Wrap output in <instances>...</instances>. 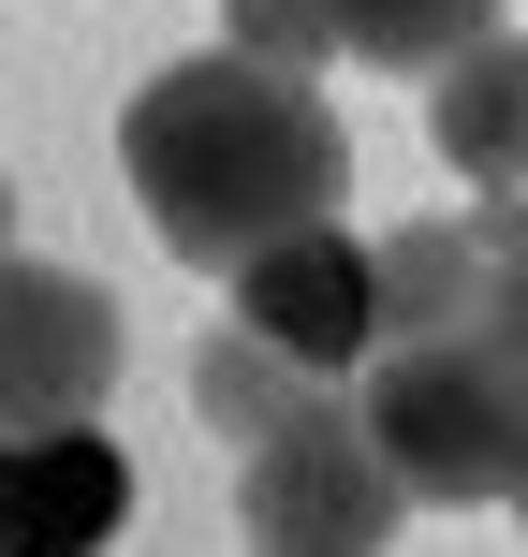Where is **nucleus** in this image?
<instances>
[{
    "instance_id": "obj_14",
    "label": "nucleus",
    "mask_w": 528,
    "mask_h": 557,
    "mask_svg": "<svg viewBox=\"0 0 528 557\" xmlns=\"http://www.w3.org/2000/svg\"><path fill=\"white\" fill-rule=\"evenodd\" d=\"M514 529H528V484H514Z\"/></svg>"
},
{
    "instance_id": "obj_4",
    "label": "nucleus",
    "mask_w": 528,
    "mask_h": 557,
    "mask_svg": "<svg viewBox=\"0 0 528 557\" xmlns=\"http://www.w3.org/2000/svg\"><path fill=\"white\" fill-rule=\"evenodd\" d=\"M133 323L88 264H29L0 250V441H59V425H103Z\"/></svg>"
},
{
    "instance_id": "obj_9",
    "label": "nucleus",
    "mask_w": 528,
    "mask_h": 557,
    "mask_svg": "<svg viewBox=\"0 0 528 557\" xmlns=\"http://www.w3.org/2000/svg\"><path fill=\"white\" fill-rule=\"evenodd\" d=\"M308 396H323V367H294L279 337H250V323H235V308H221V337L192 352V411H206V441H235V455H250V441H279Z\"/></svg>"
},
{
    "instance_id": "obj_3",
    "label": "nucleus",
    "mask_w": 528,
    "mask_h": 557,
    "mask_svg": "<svg viewBox=\"0 0 528 557\" xmlns=\"http://www.w3.org/2000/svg\"><path fill=\"white\" fill-rule=\"evenodd\" d=\"M412 484H396L382 425H367L353 382H323L279 441L235 455V529H250V557H382L396 529H412Z\"/></svg>"
},
{
    "instance_id": "obj_12",
    "label": "nucleus",
    "mask_w": 528,
    "mask_h": 557,
    "mask_svg": "<svg viewBox=\"0 0 528 557\" xmlns=\"http://www.w3.org/2000/svg\"><path fill=\"white\" fill-rule=\"evenodd\" d=\"M221 45L235 59H279V74H323V59H337V15H323V0H221Z\"/></svg>"
},
{
    "instance_id": "obj_5",
    "label": "nucleus",
    "mask_w": 528,
    "mask_h": 557,
    "mask_svg": "<svg viewBox=\"0 0 528 557\" xmlns=\"http://www.w3.org/2000/svg\"><path fill=\"white\" fill-rule=\"evenodd\" d=\"M221 294H235L250 337H279V352L323 367V382H353V367L382 352V323H367V235H337V221H323V235H279V250L235 264Z\"/></svg>"
},
{
    "instance_id": "obj_7",
    "label": "nucleus",
    "mask_w": 528,
    "mask_h": 557,
    "mask_svg": "<svg viewBox=\"0 0 528 557\" xmlns=\"http://www.w3.org/2000/svg\"><path fill=\"white\" fill-rule=\"evenodd\" d=\"M367 323H382V352H426V337H484V235L470 221H396L367 235Z\"/></svg>"
},
{
    "instance_id": "obj_6",
    "label": "nucleus",
    "mask_w": 528,
    "mask_h": 557,
    "mask_svg": "<svg viewBox=\"0 0 528 557\" xmlns=\"http://www.w3.org/2000/svg\"><path fill=\"white\" fill-rule=\"evenodd\" d=\"M133 529V455L103 425H59V441L0 455V557H103Z\"/></svg>"
},
{
    "instance_id": "obj_11",
    "label": "nucleus",
    "mask_w": 528,
    "mask_h": 557,
    "mask_svg": "<svg viewBox=\"0 0 528 557\" xmlns=\"http://www.w3.org/2000/svg\"><path fill=\"white\" fill-rule=\"evenodd\" d=\"M470 235H484V337L528 367V191H500V206H470Z\"/></svg>"
},
{
    "instance_id": "obj_10",
    "label": "nucleus",
    "mask_w": 528,
    "mask_h": 557,
    "mask_svg": "<svg viewBox=\"0 0 528 557\" xmlns=\"http://www.w3.org/2000/svg\"><path fill=\"white\" fill-rule=\"evenodd\" d=\"M337 15V59H367V74H412V88H441L455 59L500 29V0H323Z\"/></svg>"
},
{
    "instance_id": "obj_1",
    "label": "nucleus",
    "mask_w": 528,
    "mask_h": 557,
    "mask_svg": "<svg viewBox=\"0 0 528 557\" xmlns=\"http://www.w3.org/2000/svg\"><path fill=\"white\" fill-rule=\"evenodd\" d=\"M118 176H133L147 235H162L176 264L235 278L265 264L279 235H323L337 191H353V133H337L323 74H279V59H176V74L133 88V117H118Z\"/></svg>"
},
{
    "instance_id": "obj_8",
    "label": "nucleus",
    "mask_w": 528,
    "mask_h": 557,
    "mask_svg": "<svg viewBox=\"0 0 528 557\" xmlns=\"http://www.w3.org/2000/svg\"><path fill=\"white\" fill-rule=\"evenodd\" d=\"M426 147H441V162L470 176L484 206L528 191V45H514V29H484V45L455 59L441 88H426Z\"/></svg>"
},
{
    "instance_id": "obj_2",
    "label": "nucleus",
    "mask_w": 528,
    "mask_h": 557,
    "mask_svg": "<svg viewBox=\"0 0 528 557\" xmlns=\"http://www.w3.org/2000/svg\"><path fill=\"white\" fill-rule=\"evenodd\" d=\"M367 425H382L396 484L441 513H484L528 484V367L500 337H426V352H367Z\"/></svg>"
},
{
    "instance_id": "obj_15",
    "label": "nucleus",
    "mask_w": 528,
    "mask_h": 557,
    "mask_svg": "<svg viewBox=\"0 0 528 557\" xmlns=\"http://www.w3.org/2000/svg\"><path fill=\"white\" fill-rule=\"evenodd\" d=\"M0 455H15V441H0Z\"/></svg>"
},
{
    "instance_id": "obj_13",
    "label": "nucleus",
    "mask_w": 528,
    "mask_h": 557,
    "mask_svg": "<svg viewBox=\"0 0 528 557\" xmlns=\"http://www.w3.org/2000/svg\"><path fill=\"white\" fill-rule=\"evenodd\" d=\"M0 250H15V176H0Z\"/></svg>"
}]
</instances>
